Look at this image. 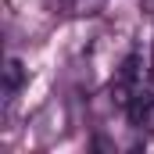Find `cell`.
Segmentation results:
<instances>
[{"label": "cell", "instance_id": "cell-2", "mask_svg": "<svg viewBox=\"0 0 154 154\" xmlns=\"http://www.w3.org/2000/svg\"><path fill=\"white\" fill-rule=\"evenodd\" d=\"M108 0H72V14L79 18H90V14H100Z\"/></svg>", "mask_w": 154, "mask_h": 154}, {"label": "cell", "instance_id": "cell-1", "mask_svg": "<svg viewBox=\"0 0 154 154\" xmlns=\"http://www.w3.org/2000/svg\"><path fill=\"white\" fill-rule=\"evenodd\" d=\"M25 79H29V68L18 57H7V65H4V97H7V104L18 97V90L25 86Z\"/></svg>", "mask_w": 154, "mask_h": 154}]
</instances>
